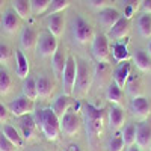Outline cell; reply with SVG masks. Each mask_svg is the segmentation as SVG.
Wrapping results in <instances>:
<instances>
[{
    "mask_svg": "<svg viewBox=\"0 0 151 151\" xmlns=\"http://www.w3.org/2000/svg\"><path fill=\"white\" fill-rule=\"evenodd\" d=\"M83 119H85V130H86L88 141H89L91 145H95V141L103 133L104 110L91 103H86L83 106Z\"/></svg>",
    "mask_w": 151,
    "mask_h": 151,
    "instance_id": "6da1fadb",
    "label": "cell"
},
{
    "mask_svg": "<svg viewBox=\"0 0 151 151\" xmlns=\"http://www.w3.org/2000/svg\"><path fill=\"white\" fill-rule=\"evenodd\" d=\"M32 116L35 119L36 129L42 132L45 139H48V141H58L59 139L60 124H59V118L55 115L52 107L36 110L32 113Z\"/></svg>",
    "mask_w": 151,
    "mask_h": 151,
    "instance_id": "7a4b0ae2",
    "label": "cell"
},
{
    "mask_svg": "<svg viewBox=\"0 0 151 151\" xmlns=\"http://www.w3.org/2000/svg\"><path fill=\"white\" fill-rule=\"evenodd\" d=\"M95 77V70L86 60H77V77H76L74 92L77 95H86L89 92Z\"/></svg>",
    "mask_w": 151,
    "mask_h": 151,
    "instance_id": "3957f363",
    "label": "cell"
},
{
    "mask_svg": "<svg viewBox=\"0 0 151 151\" xmlns=\"http://www.w3.org/2000/svg\"><path fill=\"white\" fill-rule=\"evenodd\" d=\"M71 33L76 42L79 44H88V42H92L94 40V30L91 27V24L88 23L83 17L80 15H76L73 20V26H71Z\"/></svg>",
    "mask_w": 151,
    "mask_h": 151,
    "instance_id": "277c9868",
    "label": "cell"
},
{
    "mask_svg": "<svg viewBox=\"0 0 151 151\" xmlns=\"http://www.w3.org/2000/svg\"><path fill=\"white\" fill-rule=\"evenodd\" d=\"M59 48L58 44V38L53 36L48 30H42L38 35V41H36V55L41 58H52Z\"/></svg>",
    "mask_w": 151,
    "mask_h": 151,
    "instance_id": "5b68a950",
    "label": "cell"
},
{
    "mask_svg": "<svg viewBox=\"0 0 151 151\" xmlns=\"http://www.w3.org/2000/svg\"><path fill=\"white\" fill-rule=\"evenodd\" d=\"M76 77H77V59L70 55L68 59H67V65L64 68V73H62V76H60L62 88H64V94L71 95L74 92Z\"/></svg>",
    "mask_w": 151,
    "mask_h": 151,
    "instance_id": "8992f818",
    "label": "cell"
},
{
    "mask_svg": "<svg viewBox=\"0 0 151 151\" xmlns=\"http://www.w3.org/2000/svg\"><path fill=\"white\" fill-rule=\"evenodd\" d=\"M92 56L95 58L97 62L100 64H107L109 59H110V45H109V40H107V35H95L94 40H92Z\"/></svg>",
    "mask_w": 151,
    "mask_h": 151,
    "instance_id": "52a82bcc",
    "label": "cell"
},
{
    "mask_svg": "<svg viewBox=\"0 0 151 151\" xmlns=\"http://www.w3.org/2000/svg\"><path fill=\"white\" fill-rule=\"evenodd\" d=\"M8 110L14 115L15 118H21L24 115H30V113L35 112V101L27 97H18L15 100H12V101L8 104Z\"/></svg>",
    "mask_w": 151,
    "mask_h": 151,
    "instance_id": "ba28073f",
    "label": "cell"
},
{
    "mask_svg": "<svg viewBox=\"0 0 151 151\" xmlns=\"http://www.w3.org/2000/svg\"><path fill=\"white\" fill-rule=\"evenodd\" d=\"M59 124H60V132H64L67 136H74L80 130V118L76 110H68L59 119Z\"/></svg>",
    "mask_w": 151,
    "mask_h": 151,
    "instance_id": "9c48e42d",
    "label": "cell"
},
{
    "mask_svg": "<svg viewBox=\"0 0 151 151\" xmlns=\"http://www.w3.org/2000/svg\"><path fill=\"white\" fill-rule=\"evenodd\" d=\"M136 144L139 148H151V121L142 119L136 125Z\"/></svg>",
    "mask_w": 151,
    "mask_h": 151,
    "instance_id": "30bf717a",
    "label": "cell"
},
{
    "mask_svg": "<svg viewBox=\"0 0 151 151\" xmlns=\"http://www.w3.org/2000/svg\"><path fill=\"white\" fill-rule=\"evenodd\" d=\"M130 109L132 113L136 118H141V119H147L151 115V104H150V100L144 95L141 97H134L132 98V103H130Z\"/></svg>",
    "mask_w": 151,
    "mask_h": 151,
    "instance_id": "8fae6325",
    "label": "cell"
},
{
    "mask_svg": "<svg viewBox=\"0 0 151 151\" xmlns=\"http://www.w3.org/2000/svg\"><path fill=\"white\" fill-rule=\"evenodd\" d=\"M130 33V20L121 17L113 26L109 29V33H107V38H112L113 41H122L124 38H127Z\"/></svg>",
    "mask_w": 151,
    "mask_h": 151,
    "instance_id": "7c38bea8",
    "label": "cell"
},
{
    "mask_svg": "<svg viewBox=\"0 0 151 151\" xmlns=\"http://www.w3.org/2000/svg\"><path fill=\"white\" fill-rule=\"evenodd\" d=\"M21 24V18L17 15V12L14 9H8L3 17H2V29L8 33V35H14Z\"/></svg>",
    "mask_w": 151,
    "mask_h": 151,
    "instance_id": "4fadbf2b",
    "label": "cell"
},
{
    "mask_svg": "<svg viewBox=\"0 0 151 151\" xmlns=\"http://www.w3.org/2000/svg\"><path fill=\"white\" fill-rule=\"evenodd\" d=\"M122 15L119 14V11L115 9V8H103V9H100L98 11V23L101 24L103 27L106 29H110L113 24H115Z\"/></svg>",
    "mask_w": 151,
    "mask_h": 151,
    "instance_id": "5bb4252c",
    "label": "cell"
},
{
    "mask_svg": "<svg viewBox=\"0 0 151 151\" xmlns=\"http://www.w3.org/2000/svg\"><path fill=\"white\" fill-rule=\"evenodd\" d=\"M47 30L52 33L53 36L59 38L62 33H64V26H65V17L62 12H58V14H52L47 17Z\"/></svg>",
    "mask_w": 151,
    "mask_h": 151,
    "instance_id": "9a60e30c",
    "label": "cell"
},
{
    "mask_svg": "<svg viewBox=\"0 0 151 151\" xmlns=\"http://www.w3.org/2000/svg\"><path fill=\"white\" fill-rule=\"evenodd\" d=\"M74 100H73V97L71 95H67V94H62V95H59L55 101H53V104H52V110L55 112V115L60 119L62 116L65 115V113L71 109V106H74Z\"/></svg>",
    "mask_w": 151,
    "mask_h": 151,
    "instance_id": "2e32d148",
    "label": "cell"
},
{
    "mask_svg": "<svg viewBox=\"0 0 151 151\" xmlns=\"http://www.w3.org/2000/svg\"><path fill=\"white\" fill-rule=\"evenodd\" d=\"M38 33L32 26H26L23 27L21 30V35H20V44H21V48L26 50V52H30L36 47V41H38Z\"/></svg>",
    "mask_w": 151,
    "mask_h": 151,
    "instance_id": "e0dca14e",
    "label": "cell"
},
{
    "mask_svg": "<svg viewBox=\"0 0 151 151\" xmlns=\"http://www.w3.org/2000/svg\"><path fill=\"white\" fill-rule=\"evenodd\" d=\"M107 121H109V129H110V130H119L122 125H124V121H125L124 109H121L118 104H113V106L109 109Z\"/></svg>",
    "mask_w": 151,
    "mask_h": 151,
    "instance_id": "ac0fdd59",
    "label": "cell"
},
{
    "mask_svg": "<svg viewBox=\"0 0 151 151\" xmlns=\"http://www.w3.org/2000/svg\"><path fill=\"white\" fill-rule=\"evenodd\" d=\"M36 91H38V97L42 100H47L52 97V94L55 91V85L47 76L40 74L36 77Z\"/></svg>",
    "mask_w": 151,
    "mask_h": 151,
    "instance_id": "d6986e66",
    "label": "cell"
},
{
    "mask_svg": "<svg viewBox=\"0 0 151 151\" xmlns=\"http://www.w3.org/2000/svg\"><path fill=\"white\" fill-rule=\"evenodd\" d=\"M130 71H132V64L129 60H125V62H121L118 65V68L115 70V73H113V82H115L121 89L125 88V83H127V80L130 77Z\"/></svg>",
    "mask_w": 151,
    "mask_h": 151,
    "instance_id": "ffe728a7",
    "label": "cell"
},
{
    "mask_svg": "<svg viewBox=\"0 0 151 151\" xmlns=\"http://www.w3.org/2000/svg\"><path fill=\"white\" fill-rule=\"evenodd\" d=\"M67 53L64 48H58V52L52 56V68H53V74L55 77H60L62 73H64V68L67 65Z\"/></svg>",
    "mask_w": 151,
    "mask_h": 151,
    "instance_id": "44dd1931",
    "label": "cell"
},
{
    "mask_svg": "<svg viewBox=\"0 0 151 151\" xmlns=\"http://www.w3.org/2000/svg\"><path fill=\"white\" fill-rule=\"evenodd\" d=\"M15 64H17V68H15L17 76H18L21 80H24V79H26L27 76H29L30 67H29L27 58L24 56V53L21 52V50H15Z\"/></svg>",
    "mask_w": 151,
    "mask_h": 151,
    "instance_id": "7402d4cb",
    "label": "cell"
},
{
    "mask_svg": "<svg viewBox=\"0 0 151 151\" xmlns=\"http://www.w3.org/2000/svg\"><path fill=\"white\" fill-rule=\"evenodd\" d=\"M133 62L141 71L151 73V59H150V55L145 53L144 50H136L133 53Z\"/></svg>",
    "mask_w": 151,
    "mask_h": 151,
    "instance_id": "603a6c76",
    "label": "cell"
},
{
    "mask_svg": "<svg viewBox=\"0 0 151 151\" xmlns=\"http://www.w3.org/2000/svg\"><path fill=\"white\" fill-rule=\"evenodd\" d=\"M20 130L23 133V137H26V139H30L33 136L35 130H36V124H35V119L30 115H24L20 118Z\"/></svg>",
    "mask_w": 151,
    "mask_h": 151,
    "instance_id": "cb8c5ba5",
    "label": "cell"
},
{
    "mask_svg": "<svg viewBox=\"0 0 151 151\" xmlns=\"http://www.w3.org/2000/svg\"><path fill=\"white\" fill-rule=\"evenodd\" d=\"M12 9L17 12L21 20H27L32 15L30 0H12Z\"/></svg>",
    "mask_w": 151,
    "mask_h": 151,
    "instance_id": "d4e9b609",
    "label": "cell"
},
{
    "mask_svg": "<svg viewBox=\"0 0 151 151\" xmlns=\"http://www.w3.org/2000/svg\"><path fill=\"white\" fill-rule=\"evenodd\" d=\"M2 133H3L17 148H20V147L23 145V137L20 136L18 130L14 127V125H11V124H3V125H2Z\"/></svg>",
    "mask_w": 151,
    "mask_h": 151,
    "instance_id": "484cf974",
    "label": "cell"
},
{
    "mask_svg": "<svg viewBox=\"0 0 151 151\" xmlns=\"http://www.w3.org/2000/svg\"><path fill=\"white\" fill-rule=\"evenodd\" d=\"M23 95L27 97L30 100L38 98V91H36V77H32V76H27L26 79L23 80Z\"/></svg>",
    "mask_w": 151,
    "mask_h": 151,
    "instance_id": "4316f807",
    "label": "cell"
},
{
    "mask_svg": "<svg viewBox=\"0 0 151 151\" xmlns=\"http://www.w3.org/2000/svg\"><path fill=\"white\" fill-rule=\"evenodd\" d=\"M122 97H124V92L121 88L113 82L107 86V89H106V98L109 100V101L112 104H119L122 101Z\"/></svg>",
    "mask_w": 151,
    "mask_h": 151,
    "instance_id": "83f0119b",
    "label": "cell"
},
{
    "mask_svg": "<svg viewBox=\"0 0 151 151\" xmlns=\"http://www.w3.org/2000/svg\"><path fill=\"white\" fill-rule=\"evenodd\" d=\"M112 55H113V58H115V60L119 62V64L130 59V52H129L127 45H125L122 41L116 42L115 45L112 47Z\"/></svg>",
    "mask_w": 151,
    "mask_h": 151,
    "instance_id": "f1b7e54d",
    "label": "cell"
},
{
    "mask_svg": "<svg viewBox=\"0 0 151 151\" xmlns=\"http://www.w3.org/2000/svg\"><path fill=\"white\" fill-rule=\"evenodd\" d=\"M137 30L144 38L151 36V15H147V14L139 15V18H137Z\"/></svg>",
    "mask_w": 151,
    "mask_h": 151,
    "instance_id": "f546056e",
    "label": "cell"
},
{
    "mask_svg": "<svg viewBox=\"0 0 151 151\" xmlns=\"http://www.w3.org/2000/svg\"><path fill=\"white\" fill-rule=\"evenodd\" d=\"M122 139H124V145L132 147L136 144V124H127L124 127V130L121 132Z\"/></svg>",
    "mask_w": 151,
    "mask_h": 151,
    "instance_id": "4dcf8cb0",
    "label": "cell"
},
{
    "mask_svg": "<svg viewBox=\"0 0 151 151\" xmlns=\"http://www.w3.org/2000/svg\"><path fill=\"white\" fill-rule=\"evenodd\" d=\"M125 86H127V91H129V94L133 98L142 95V88H141V79L139 77H133V76L130 74V77H129L127 83H125Z\"/></svg>",
    "mask_w": 151,
    "mask_h": 151,
    "instance_id": "1f68e13d",
    "label": "cell"
},
{
    "mask_svg": "<svg viewBox=\"0 0 151 151\" xmlns=\"http://www.w3.org/2000/svg\"><path fill=\"white\" fill-rule=\"evenodd\" d=\"M12 88V79L6 70L0 68V95H6Z\"/></svg>",
    "mask_w": 151,
    "mask_h": 151,
    "instance_id": "d6a6232c",
    "label": "cell"
},
{
    "mask_svg": "<svg viewBox=\"0 0 151 151\" xmlns=\"http://www.w3.org/2000/svg\"><path fill=\"white\" fill-rule=\"evenodd\" d=\"M52 0H30V8L33 15H41L48 11Z\"/></svg>",
    "mask_w": 151,
    "mask_h": 151,
    "instance_id": "836d02e7",
    "label": "cell"
},
{
    "mask_svg": "<svg viewBox=\"0 0 151 151\" xmlns=\"http://www.w3.org/2000/svg\"><path fill=\"white\" fill-rule=\"evenodd\" d=\"M70 3H71V0H52L47 14L52 15V14H58V12H64L70 6Z\"/></svg>",
    "mask_w": 151,
    "mask_h": 151,
    "instance_id": "e575fe53",
    "label": "cell"
},
{
    "mask_svg": "<svg viewBox=\"0 0 151 151\" xmlns=\"http://www.w3.org/2000/svg\"><path fill=\"white\" fill-rule=\"evenodd\" d=\"M109 151H122L124 150V139H122V134L121 133H115V136L109 141L107 145Z\"/></svg>",
    "mask_w": 151,
    "mask_h": 151,
    "instance_id": "d590c367",
    "label": "cell"
},
{
    "mask_svg": "<svg viewBox=\"0 0 151 151\" xmlns=\"http://www.w3.org/2000/svg\"><path fill=\"white\" fill-rule=\"evenodd\" d=\"M11 55H12V50L9 48V45L5 42H0V64H8Z\"/></svg>",
    "mask_w": 151,
    "mask_h": 151,
    "instance_id": "8d00e7d4",
    "label": "cell"
},
{
    "mask_svg": "<svg viewBox=\"0 0 151 151\" xmlns=\"http://www.w3.org/2000/svg\"><path fill=\"white\" fill-rule=\"evenodd\" d=\"M0 151H17V147L2 133L0 134Z\"/></svg>",
    "mask_w": 151,
    "mask_h": 151,
    "instance_id": "74e56055",
    "label": "cell"
},
{
    "mask_svg": "<svg viewBox=\"0 0 151 151\" xmlns=\"http://www.w3.org/2000/svg\"><path fill=\"white\" fill-rule=\"evenodd\" d=\"M141 3H142V0H122L124 8H130L134 12L141 9Z\"/></svg>",
    "mask_w": 151,
    "mask_h": 151,
    "instance_id": "f35d334b",
    "label": "cell"
},
{
    "mask_svg": "<svg viewBox=\"0 0 151 151\" xmlns=\"http://www.w3.org/2000/svg\"><path fill=\"white\" fill-rule=\"evenodd\" d=\"M88 3H89L91 8L100 11V9H103V8H107L109 0H88Z\"/></svg>",
    "mask_w": 151,
    "mask_h": 151,
    "instance_id": "ab89813d",
    "label": "cell"
},
{
    "mask_svg": "<svg viewBox=\"0 0 151 151\" xmlns=\"http://www.w3.org/2000/svg\"><path fill=\"white\" fill-rule=\"evenodd\" d=\"M141 11H142V14L151 15V0H142V3H141Z\"/></svg>",
    "mask_w": 151,
    "mask_h": 151,
    "instance_id": "60d3db41",
    "label": "cell"
},
{
    "mask_svg": "<svg viewBox=\"0 0 151 151\" xmlns=\"http://www.w3.org/2000/svg\"><path fill=\"white\" fill-rule=\"evenodd\" d=\"M8 116H9V110H8V107H6L5 104L0 103V122H5V121L8 119Z\"/></svg>",
    "mask_w": 151,
    "mask_h": 151,
    "instance_id": "b9f144b4",
    "label": "cell"
},
{
    "mask_svg": "<svg viewBox=\"0 0 151 151\" xmlns=\"http://www.w3.org/2000/svg\"><path fill=\"white\" fill-rule=\"evenodd\" d=\"M127 151H141V148H139V147H136V145H132V147L127 148Z\"/></svg>",
    "mask_w": 151,
    "mask_h": 151,
    "instance_id": "7bdbcfd3",
    "label": "cell"
},
{
    "mask_svg": "<svg viewBox=\"0 0 151 151\" xmlns=\"http://www.w3.org/2000/svg\"><path fill=\"white\" fill-rule=\"evenodd\" d=\"M68 151H80V150H79V147H77V145H70Z\"/></svg>",
    "mask_w": 151,
    "mask_h": 151,
    "instance_id": "ee69618b",
    "label": "cell"
},
{
    "mask_svg": "<svg viewBox=\"0 0 151 151\" xmlns=\"http://www.w3.org/2000/svg\"><path fill=\"white\" fill-rule=\"evenodd\" d=\"M147 50H148V55L151 56V41L148 42V47H147Z\"/></svg>",
    "mask_w": 151,
    "mask_h": 151,
    "instance_id": "f6af8a7d",
    "label": "cell"
},
{
    "mask_svg": "<svg viewBox=\"0 0 151 151\" xmlns=\"http://www.w3.org/2000/svg\"><path fill=\"white\" fill-rule=\"evenodd\" d=\"M3 6H5V0H0V11L3 9Z\"/></svg>",
    "mask_w": 151,
    "mask_h": 151,
    "instance_id": "bcb514c9",
    "label": "cell"
}]
</instances>
